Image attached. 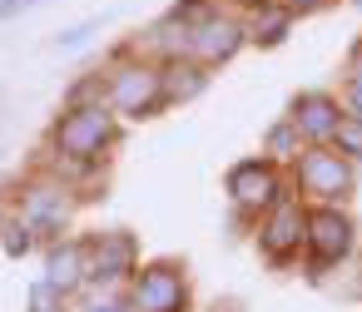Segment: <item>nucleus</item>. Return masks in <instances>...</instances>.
<instances>
[{
  "label": "nucleus",
  "mask_w": 362,
  "mask_h": 312,
  "mask_svg": "<svg viewBox=\"0 0 362 312\" xmlns=\"http://www.w3.org/2000/svg\"><path fill=\"white\" fill-rule=\"evenodd\" d=\"M105 95H110V104H115L119 114H139V119H144L154 104H164V85H159V70H154V65H119V70L110 75Z\"/></svg>",
  "instance_id": "1"
},
{
  "label": "nucleus",
  "mask_w": 362,
  "mask_h": 312,
  "mask_svg": "<svg viewBox=\"0 0 362 312\" xmlns=\"http://www.w3.org/2000/svg\"><path fill=\"white\" fill-rule=\"evenodd\" d=\"M55 144H60L70 159H95V154L110 144V114H105V104H80V109H70V114L60 119V129H55Z\"/></svg>",
  "instance_id": "2"
},
{
  "label": "nucleus",
  "mask_w": 362,
  "mask_h": 312,
  "mask_svg": "<svg viewBox=\"0 0 362 312\" xmlns=\"http://www.w3.org/2000/svg\"><path fill=\"white\" fill-rule=\"evenodd\" d=\"M298 184L303 193H317V198H342L352 188V169L342 154H327V149H308L303 164H298Z\"/></svg>",
  "instance_id": "3"
},
{
  "label": "nucleus",
  "mask_w": 362,
  "mask_h": 312,
  "mask_svg": "<svg viewBox=\"0 0 362 312\" xmlns=\"http://www.w3.org/2000/svg\"><path fill=\"white\" fill-rule=\"evenodd\" d=\"M238 45H243V25L228 20V16H209V20H199L194 35H189V55H194L199 65H218V60H228Z\"/></svg>",
  "instance_id": "4"
},
{
  "label": "nucleus",
  "mask_w": 362,
  "mask_h": 312,
  "mask_svg": "<svg viewBox=\"0 0 362 312\" xmlns=\"http://www.w3.org/2000/svg\"><path fill=\"white\" fill-rule=\"evenodd\" d=\"M308 248H313V258H317L322 268L337 263V258L352 248V223H347V213H337V208L308 213Z\"/></svg>",
  "instance_id": "5"
},
{
  "label": "nucleus",
  "mask_w": 362,
  "mask_h": 312,
  "mask_svg": "<svg viewBox=\"0 0 362 312\" xmlns=\"http://www.w3.org/2000/svg\"><path fill=\"white\" fill-rule=\"evenodd\" d=\"M134 307L139 312H179L184 307V277L174 268H144L134 282Z\"/></svg>",
  "instance_id": "6"
},
{
  "label": "nucleus",
  "mask_w": 362,
  "mask_h": 312,
  "mask_svg": "<svg viewBox=\"0 0 362 312\" xmlns=\"http://www.w3.org/2000/svg\"><path fill=\"white\" fill-rule=\"evenodd\" d=\"M228 193H233L243 208H268V203L278 198L273 164H263V159H243V164L228 174Z\"/></svg>",
  "instance_id": "7"
},
{
  "label": "nucleus",
  "mask_w": 362,
  "mask_h": 312,
  "mask_svg": "<svg viewBox=\"0 0 362 312\" xmlns=\"http://www.w3.org/2000/svg\"><path fill=\"white\" fill-rule=\"evenodd\" d=\"M263 253H273V258H288L298 243H308V218H303V208L298 203H278L273 213H268V223H263Z\"/></svg>",
  "instance_id": "8"
},
{
  "label": "nucleus",
  "mask_w": 362,
  "mask_h": 312,
  "mask_svg": "<svg viewBox=\"0 0 362 312\" xmlns=\"http://www.w3.org/2000/svg\"><path fill=\"white\" fill-rule=\"evenodd\" d=\"M337 119H342V109H337L332 95H303V100L293 104V129L308 134V139H332Z\"/></svg>",
  "instance_id": "9"
},
{
  "label": "nucleus",
  "mask_w": 362,
  "mask_h": 312,
  "mask_svg": "<svg viewBox=\"0 0 362 312\" xmlns=\"http://www.w3.org/2000/svg\"><path fill=\"white\" fill-rule=\"evenodd\" d=\"M21 213H25V228H30V233H50V228H60V223H65V188H50V184L25 188Z\"/></svg>",
  "instance_id": "10"
},
{
  "label": "nucleus",
  "mask_w": 362,
  "mask_h": 312,
  "mask_svg": "<svg viewBox=\"0 0 362 312\" xmlns=\"http://www.w3.org/2000/svg\"><path fill=\"white\" fill-rule=\"evenodd\" d=\"M134 268V243L124 238V233H105L95 248H90V263H85V277H119V272H129Z\"/></svg>",
  "instance_id": "11"
},
{
  "label": "nucleus",
  "mask_w": 362,
  "mask_h": 312,
  "mask_svg": "<svg viewBox=\"0 0 362 312\" xmlns=\"http://www.w3.org/2000/svg\"><path fill=\"white\" fill-rule=\"evenodd\" d=\"M209 65H199V60H169V70L159 75V85H164V100H189V95H199L204 85H209V75H204Z\"/></svg>",
  "instance_id": "12"
},
{
  "label": "nucleus",
  "mask_w": 362,
  "mask_h": 312,
  "mask_svg": "<svg viewBox=\"0 0 362 312\" xmlns=\"http://www.w3.org/2000/svg\"><path fill=\"white\" fill-rule=\"evenodd\" d=\"M45 272H50L45 282H50L55 292H70V287H75V282L85 277V248H80V243H65V248H55V253H50V268H45Z\"/></svg>",
  "instance_id": "13"
},
{
  "label": "nucleus",
  "mask_w": 362,
  "mask_h": 312,
  "mask_svg": "<svg viewBox=\"0 0 362 312\" xmlns=\"http://www.w3.org/2000/svg\"><path fill=\"white\" fill-rule=\"evenodd\" d=\"M288 20H293V11H283V6L258 11V20H253V40H258V45H278L283 30H288Z\"/></svg>",
  "instance_id": "14"
},
{
  "label": "nucleus",
  "mask_w": 362,
  "mask_h": 312,
  "mask_svg": "<svg viewBox=\"0 0 362 312\" xmlns=\"http://www.w3.org/2000/svg\"><path fill=\"white\" fill-rule=\"evenodd\" d=\"M332 144H337L342 159H362V119L357 114H342L337 129H332Z\"/></svg>",
  "instance_id": "15"
},
{
  "label": "nucleus",
  "mask_w": 362,
  "mask_h": 312,
  "mask_svg": "<svg viewBox=\"0 0 362 312\" xmlns=\"http://www.w3.org/2000/svg\"><path fill=\"white\" fill-rule=\"evenodd\" d=\"M55 302H60V292H55L50 282H40V287L30 292V312H55Z\"/></svg>",
  "instance_id": "16"
},
{
  "label": "nucleus",
  "mask_w": 362,
  "mask_h": 312,
  "mask_svg": "<svg viewBox=\"0 0 362 312\" xmlns=\"http://www.w3.org/2000/svg\"><path fill=\"white\" fill-rule=\"evenodd\" d=\"M347 109L362 119V70H352V80H347Z\"/></svg>",
  "instance_id": "17"
},
{
  "label": "nucleus",
  "mask_w": 362,
  "mask_h": 312,
  "mask_svg": "<svg viewBox=\"0 0 362 312\" xmlns=\"http://www.w3.org/2000/svg\"><path fill=\"white\" fill-rule=\"evenodd\" d=\"M273 6H283V11H317L322 0H273Z\"/></svg>",
  "instance_id": "18"
},
{
  "label": "nucleus",
  "mask_w": 362,
  "mask_h": 312,
  "mask_svg": "<svg viewBox=\"0 0 362 312\" xmlns=\"http://www.w3.org/2000/svg\"><path fill=\"white\" fill-rule=\"evenodd\" d=\"M268 144H273L278 154H283V149H293V129H273V139H268Z\"/></svg>",
  "instance_id": "19"
},
{
  "label": "nucleus",
  "mask_w": 362,
  "mask_h": 312,
  "mask_svg": "<svg viewBox=\"0 0 362 312\" xmlns=\"http://www.w3.org/2000/svg\"><path fill=\"white\" fill-rule=\"evenodd\" d=\"M90 312H124V307H119V302H95Z\"/></svg>",
  "instance_id": "20"
},
{
  "label": "nucleus",
  "mask_w": 362,
  "mask_h": 312,
  "mask_svg": "<svg viewBox=\"0 0 362 312\" xmlns=\"http://www.w3.org/2000/svg\"><path fill=\"white\" fill-rule=\"evenodd\" d=\"M16 6H25V0H6V6H0V16H11Z\"/></svg>",
  "instance_id": "21"
},
{
  "label": "nucleus",
  "mask_w": 362,
  "mask_h": 312,
  "mask_svg": "<svg viewBox=\"0 0 362 312\" xmlns=\"http://www.w3.org/2000/svg\"><path fill=\"white\" fill-rule=\"evenodd\" d=\"M0 223H6V193H0Z\"/></svg>",
  "instance_id": "22"
},
{
  "label": "nucleus",
  "mask_w": 362,
  "mask_h": 312,
  "mask_svg": "<svg viewBox=\"0 0 362 312\" xmlns=\"http://www.w3.org/2000/svg\"><path fill=\"white\" fill-rule=\"evenodd\" d=\"M357 6H362V0H357Z\"/></svg>",
  "instance_id": "23"
}]
</instances>
